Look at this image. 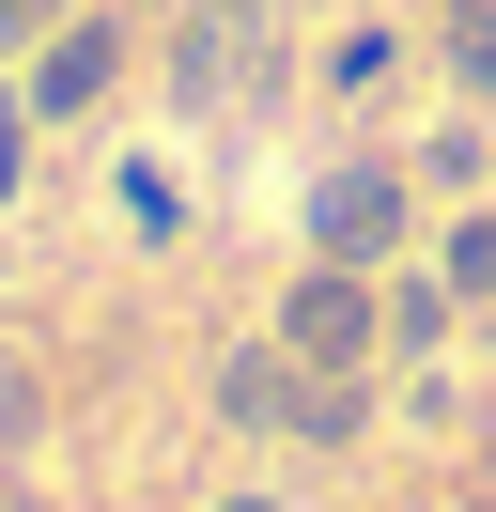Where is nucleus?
<instances>
[{"instance_id": "obj_1", "label": "nucleus", "mask_w": 496, "mask_h": 512, "mask_svg": "<svg viewBox=\"0 0 496 512\" xmlns=\"http://www.w3.org/2000/svg\"><path fill=\"white\" fill-rule=\"evenodd\" d=\"M372 342H388L372 264H295V295H279V357H295V373H372Z\"/></svg>"}, {"instance_id": "obj_2", "label": "nucleus", "mask_w": 496, "mask_h": 512, "mask_svg": "<svg viewBox=\"0 0 496 512\" xmlns=\"http://www.w3.org/2000/svg\"><path fill=\"white\" fill-rule=\"evenodd\" d=\"M388 249H403V171L388 156L310 171V264H388Z\"/></svg>"}, {"instance_id": "obj_3", "label": "nucleus", "mask_w": 496, "mask_h": 512, "mask_svg": "<svg viewBox=\"0 0 496 512\" xmlns=\"http://www.w3.org/2000/svg\"><path fill=\"white\" fill-rule=\"evenodd\" d=\"M248 78H264V0H186V32H171V94H186V109H233Z\"/></svg>"}, {"instance_id": "obj_4", "label": "nucleus", "mask_w": 496, "mask_h": 512, "mask_svg": "<svg viewBox=\"0 0 496 512\" xmlns=\"http://www.w3.org/2000/svg\"><path fill=\"white\" fill-rule=\"evenodd\" d=\"M124 78V32L109 16H78V32H47V63H31V125H78L93 94Z\"/></svg>"}, {"instance_id": "obj_5", "label": "nucleus", "mask_w": 496, "mask_h": 512, "mask_svg": "<svg viewBox=\"0 0 496 512\" xmlns=\"http://www.w3.org/2000/svg\"><path fill=\"white\" fill-rule=\"evenodd\" d=\"M434 47H450L465 94H496V16H481V0H450V32H434Z\"/></svg>"}, {"instance_id": "obj_6", "label": "nucleus", "mask_w": 496, "mask_h": 512, "mask_svg": "<svg viewBox=\"0 0 496 512\" xmlns=\"http://www.w3.org/2000/svg\"><path fill=\"white\" fill-rule=\"evenodd\" d=\"M434 280H450V295H496V218H450V249H434Z\"/></svg>"}, {"instance_id": "obj_7", "label": "nucleus", "mask_w": 496, "mask_h": 512, "mask_svg": "<svg viewBox=\"0 0 496 512\" xmlns=\"http://www.w3.org/2000/svg\"><path fill=\"white\" fill-rule=\"evenodd\" d=\"M450 311H465L450 280H403V295H388V342H450Z\"/></svg>"}, {"instance_id": "obj_8", "label": "nucleus", "mask_w": 496, "mask_h": 512, "mask_svg": "<svg viewBox=\"0 0 496 512\" xmlns=\"http://www.w3.org/2000/svg\"><path fill=\"white\" fill-rule=\"evenodd\" d=\"M62 32V0H0V47H47Z\"/></svg>"}, {"instance_id": "obj_9", "label": "nucleus", "mask_w": 496, "mask_h": 512, "mask_svg": "<svg viewBox=\"0 0 496 512\" xmlns=\"http://www.w3.org/2000/svg\"><path fill=\"white\" fill-rule=\"evenodd\" d=\"M16 171H31V94L0 109V202H16Z\"/></svg>"}, {"instance_id": "obj_10", "label": "nucleus", "mask_w": 496, "mask_h": 512, "mask_svg": "<svg viewBox=\"0 0 496 512\" xmlns=\"http://www.w3.org/2000/svg\"><path fill=\"white\" fill-rule=\"evenodd\" d=\"M481 342H496V295H481Z\"/></svg>"}, {"instance_id": "obj_11", "label": "nucleus", "mask_w": 496, "mask_h": 512, "mask_svg": "<svg viewBox=\"0 0 496 512\" xmlns=\"http://www.w3.org/2000/svg\"><path fill=\"white\" fill-rule=\"evenodd\" d=\"M233 512H279V497H233Z\"/></svg>"}, {"instance_id": "obj_12", "label": "nucleus", "mask_w": 496, "mask_h": 512, "mask_svg": "<svg viewBox=\"0 0 496 512\" xmlns=\"http://www.w3.org/2000/svg\"><path fill=\"white\" fill-rule=\"evenodd\" d=\"M434 16H450V0H434Z\"/></svg>"}]
</instances>
